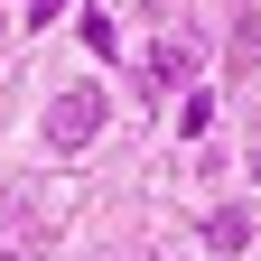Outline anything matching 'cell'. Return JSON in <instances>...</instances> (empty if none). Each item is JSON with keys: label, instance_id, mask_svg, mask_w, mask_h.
Segmentation results:
<instances>
[{"label": "cell", "instance_id": "6da1fadb", "mask_svg": "<svg viewBox=\"0 0 261 261\" xmlns=\"http://www.w3.org/2000/svg\"><path fill=\"white\" fill-rule=\"evenodd\" d=\"M93 130H103V84H65L47 103V149H84Z\"/></svg>", "mask_w": 261, "mask_h": 261}, {"label": "cell", "instance_id": "7a4b0ae2", "mask_svg": "<svg viewBox=\"0 0 261 261\" xmlns=\"http://www.w3.org/2000/svg\"><path fill=\"white\" fill-rule=\"evenodd\" d=\"M243 243H252V205H215V215H205V252H224V261H233Z\"/></svg>", "mask_w": 261, "mask_h": 261}, {"label": "cell", "instance_id": "3957f363", "mask_svg": "<svg viewBox=\"0 0 261 261\" xmlns=\"http://www.w3.org/2000/svg\"><path fill=\"white\" fill-rule=\"evenodd\" d=\"M149 75H159V84H187V75H196V47H187V38H159Z\"/></svg>", "mask_w": 261, "mask_h": 261}, {"label": "cell", "instance_id": "277c9868", "mask_svg": "<svg viewBox=\"0 0 261 261\" xmlns=\"http://www.w3.org/2000/svg\"><path fill=\"white\" fill-rule=\"evenodd\" d=\"M233 56H243V65L261 56V10H243V19H233Z\"/></svg>", "mask_w": 261, "mask_h": 261}, {"label": "cell", "instance_id": "5b68a950", "mask_svg": "<svg viewBox=\"0 0 261 261\" xmlns=\"http://www.w3.org/2000/svg\"><path fill=\"white\" fill-rule=\"evenodd\" d=\"M47 19H65V0H28V28H47Z\"/></svg>", "mask_w": 261, "mask_h": 261}, {"label": "cell", "instance_id": "8992f818", "mask_svg": "<svg viewBox=\"0 0 261 261\" xmlns=\"http://www.w3.org/2000/svg\"><path fill=\"white\" fill-rule=\"evenodd\" d=\"M252 177H261V149H252Z\"/></svg>", "mask_w": 261, "mask_h": 261}, {"label": "cell", "instance_id": "52a82bcc", "mask_svg": "<svg viewBox=\"0 0 261 261\" xmlns=\"http://www.w3.org/2000/svg\"><path fill=\"white\" fill-rule=\"evenodd\" d=\"M0 261H19V252H0Z\"/></svg>", "mask_w": 261, "mask_h": 261}]
</instances>
